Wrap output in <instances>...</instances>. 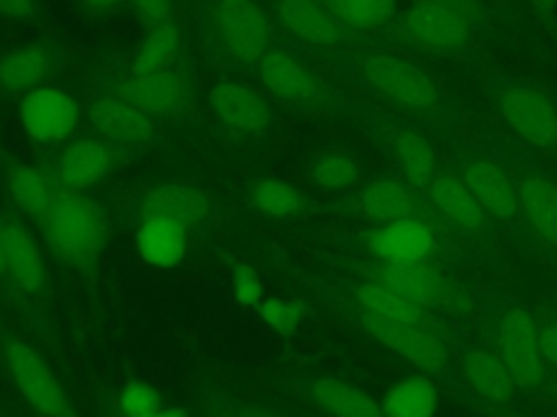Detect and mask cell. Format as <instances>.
Segmentation results:
<instances>
[{"label": "cell", "instance_id": "obj_44", "mask_svg": "<svg viewBox=\"0 0 557 417\" xmlns=\"http://www.w3.org/2000/svg\"><path fill=\"white\" fill-rule=\"evenodd\" d=\"M87 7H91V9H111V7H115V4H120L122 0H83Z\"/></svg>", "mask_w": 557, "mask_h": 417}, {"label": "cell", "instance_id": "obj_22", "mask_svg": "<svg viewBox=\"0 0 557 417\" xmlns=\"http://www.w3.org/2000/svg\"><path fill=\"white\" fill-rule=\"evenodd\" d=\"M50 72V56L37 43H22L0 56V87L13 93H28L41 87Z\"/></svg>", "mask_w": 557, "mask_h": 417}, {"label": "cell", "instance_id": "obj_38", "mask_svg": "<svg viewBox=\"0 0 557 417\" xmlns=\"http://www.w3.org/2000/svg\"><path fill=\"white\" fill-rule=\"evenodd\" d=\"M233 291L239 304L259 306L263 302V285L257 271L248 265H239L233 271Z\"/></svg>", "mask_w": 557, "mask_h": 417}, {"label": "cell", "instance_id": "obj_2", "mask_svg": "<svg viewBox=\"0 0 557 417\" xmlns=\"http://www.w3.org/2000/svg\"><path fill=\"white\" fill-rule=\"evenodd\" d=\"M4 365L22 397L44 417H72L67 395L46 358L26 341L4 348Z\"/></svg>", "mask_w": 557, "mask_h": 417}, {"label": "cell", "instance_id": "obj_14", "mask_svg": "<svg viewBox=\"0 0 557 417\" xmlns=\"http://www.w3.org/2000/svg\"><path fill=\"white\" fill-rule=\"evenodd\" d=\"M91 128L115 143H146L154 135L150 115L131 106L120 98H98L87 106Z\"/></svg>", "mask_w": 557, "mask_h": 417}, {"label": "cell", "instance_id": "obj_20", "mask_svg": "<svg viewBox=\"0 0 557 417\" xmlns=\"http://www.w3.org/2000/svg\"><path fill=\"white\" fill-rule=\"evenodd\" d=\"M144 215H165L181 222L187 230L202 226L211 215V204L207 195L189 185L165 182L146 193L141 202Z\"/></svg>", "mask_w": 557, "mask_h": 417}, {"label": "cell", "instance_id": "obj_4", "mask_svg": "<svg viewBox=\"0 0 557 417\" xmlns=\"http://www.w3.org/2000/svg\"><path fill=\"white\" fill-rule=\"evenodd\" d=\"M22 130L37 143L67 139L78 126V106L70 93L57 87H37L22 96L17 106Z\"/></svg>", "mask_w": 557, "mask_h": 417}, {"label": "cell", "instance_id": "obj_41", "mask_svg": "<svg viewBox=\"0 0 557 417\" xmlns=\"http://www.w3.org/2000/svg\"><path fill=\"white\" fill-rule=\"evenodd\" d=\"M540 348H542V356L557 367V321L548 324L542 334H540Z\"/></svg>", "mask_w": 557, "mask_h": 417}, {"label": "cell", "instance_id": "obj_18", "mask_svg": "<svg viewBox=\"0 0 557 417\" xmlns=\"http://www.w3.org/2000/svg\"><path fill=\"white\" fill-rule=\"evenodd\" d=\"M463 182L481 204V208L498 219H511L518 208V189L494 163L474 159L463 165Z\"/></svg>", "mask_w": 557, "mask_h": 417}, {"label": "cell", "instance_id": "obj_3", "mask_svg": "<svg viewBox=\"0 0 557 417\" xmlns=\"http://www.w3.org/2000/svg\"><path fill=\"white\" fill-rule=\"evenodd\" d=\"M361 324L372 337L424 371H440L448 365L446 343L424 324L387 319L368 311L361 313Z\"/></svg>", "mask_w": 557, "mask_h": 417}, {"label": "cell", "instance_id": "obj_27", "mask_svg": "<svg viewBox=\"0 0 557 417\" xmlns=\"http://www.w3.org/2000/svg\"><path fill=\"white\" fill-rule=\"evenodd\" d=\"M355 298L361 304L363 311L398 319V321H411V324H426V308L418 302L409 300L407 295L398 293L396 289L379 282V280H366L359 282L355 289Z\"/></svg>", "mask_w": 557, "mask_h": 417}, {"label": "cell", "instance_id": "obj_15", "mask_svg": "<svg viewBox=\"0 0 557 417\" xmlns=\"http://www.w3.org/2000/svg\"><path fill=\"white\" fill-rule=\"evenodd\" d=\"M209 102L215 117L224 126L239 132L263 130L272 117L265 100L259 93L233 80L218 83L209 93Z\"/></svg>", "mask_w": 557, "mask_h": 417}, {"label": "cell", "instance_id": "obj_30", "mask_svg": "<svg viewBox=\"0 0 557 417\" xmlns=\"http://www.w3.org/2000/svg\"><path fill=\"white\" fill-rule=\"evenodd\" d=\"M437 406V389L420 376L396 382L383 397L385 417H433Z\"/></svg>", "mask_w": 557, "mask_h": 417}, {"label": "cell", "instance_id": "obj_7", "mask_svg": "<svg viewBox=\"0 0 557 417\" xmlns=\"http://www.w3.org/2000/svg\"><path fill=\"white\" fill-rule=\"evenodd\" d=\"M363 76L374 89L411 109H429L437 102L435 83L420 67L398 56H370L363 63Z\"/></svg>", "mask_w": 557, "mask_h": 417}, {"label": "cell", "instance_id": "obj_40", "mask_svg": "<svg viewBox=\"0 0 557 417\" xmlns=\"http://www.w3.org/2000/svg\"><path fill=\"white\" fill-rule=\"evenodd\" d=\"M35 13V0H0V15L28 20Z\"/></svg>", "mask_w": 557, "mask_h": 417}, {"label": "cell", "instance_id": "obj_42", "mask_svg": "<svg viewBox=\"0 0 557 417\" xmlns=\"http://www.w3.org/2000/svg\"><path fill=\"white\" fill-rule=\"evenodd\" d=\"M422 2H435V4H442V7L450 9L453 13L461 15L463 20L472 22V4H470V0H422Z\"/></svg>", "mask_w": 557, "mask_h": 417}, {"label": "cell", "instance_id": "obj_37", "mask_svg": "<svg viewBox=\"0 0 557 417\" xmlns=\"http://www.w3.org/2000/svg\"><path fill=\"white\" fill-rule=\"evenodd\" d=\"M159 408V393L146 380H131L120 393V410L124 417H148Z\"/></svg>", "mask_w": 557, "mask_h": 417}, {"label": "cell", "instance_id": "obj_31", "mask_svg": "<svg viewBox=\"0 0 557 417\" xmlns=\"http://www.w3.org/2000/svg\"><path fill=\"white\" fill-rule=\"evenodd\" d=\"M392 152L405 172V178L416 187L429 189L437 169V159L431 143L413 130H398L392 137Z\"/></svg>", "mask_w": 557, "mask_h": 417}, {"label": "cell", "instance_id": "obj_43", "mask_svg": "<svg viewBox=\"0 0 557 417\" xmlns=\"http://www.w3.org/2000/svg\"><path fill=\"white\" fill-rule=\"evenodd\" d=\"M148 417H187V410H183V408H159Z\"/></svg>", "mask_w": 557, "mask_h": 417}, {"label": "cell", "instance_id": "obj_25", "mask_svg": "<svg viewBox=\"0 0 557 417\" xmlns=\"http://www.w3.org/2000/svg\"><path fill=\"white\" fill-rule=\"evenodd\" d=\"M461 374L468 380V384L485 400L505 402L511 397L516 389V382L507 371L505 363L500 361V356L485 350L468 352L461 361Z\"/></svg>", "mask_w": 557, "mask_h": 417}, {"label": "cell", "instance_id": "obj_16", "mask_svg": "<svg viewBox=\"0 0 557 417\" xmlns=\"http://www.w3.org/2000/svg\"><path fill=\"white\" fill-rule=\"evenodd\" d=\"M113 154L107 143L98 139H76L67 143L59 156L57 174L67 191H85L96 187L111 169Z\"/></svg>", "mask_w": 557, "mask_h": 417}, {"label": "cell", "instance_id": "obj_1", "mask_svg": "<svg viewBox=\"0 0 557 417\" xmlns=\"http://www.w3.org/2000/svg\"><path fill=\"white\" fill-rule=\"evenodd\" d=\"M37 222L59 263L72 269H89L100 261L107 228L98 206L89 198L76 191H59Z\"/></svg>", "mask_w": 557, "mask_h": 417}, {"label": "cell", "instance_id": "obj_9", "mask_svg": "<svg viewBox=\"0 0 557 417\" xmlns=\"http://www.w3.org/2000/svg\"><path fill=\"white\" fill-rule=\"evenodd\" d=\"M470 24L472 22L463 20L450 9L422 0L409 7L403 15V26L407 35L420 46L440 52H453L463 48L470 37Z\"/></svg>", "mask_w": 557, "mask_h": 417}, {"label": "cell", "instance_id": "obj_46", "mask_svg": "<svg viewBox=\"0 0 557 417\" xmlns=\"http://www.w3.org/2000/svg\"><path fill=\"white\" fill-rule=\"evenodd\" d=\"M540 7H550V4H555V0H535Z\"/></svg>", "mask_w": 557, "mask_h": 417}, {"label": "cell", "instance_id": "obj_33", "mask_svg": "<svg viewBox=\"0 0 557 417\" xmlns=\"http://www.w3.org/2000/svg\"><path fill=\"white\" fill-rule=\"evenodd\" d=\"M248 200L259 213L270 217H289L305 206L298 189L274 176L255 178L248 187Z\"/></svg>", "mask_w": 557, "mask_h": 417}, {"label": "cell", "instance_id": "obj_23", "mask_svg": "<svg viewBox=\"0 0 557 417\" xmlns=\"http://www.w3.org/2000/svg\"><path fill=\"white\" fill-rule=\"evenodd\" d=\"M309 393L313 402L329 413L331 417H383V406H379L361 389L337 380V378H318L311 382Z\"/></svg>", "mask_w": 557, "mask_h": 417}, {"label": "cell", "instance_id": "obj_10", "mask_svg": "<svg viewBox=\"0 0 557 417\" xmlns=\"http://www.w3.org/2000/svg\"><path fill=\"white\" fill-rule=\"evenodd\" d=\"M4 267L24 291L39 295L48 287V269L37 239L13 217H4Z\"/></svg>", "mask_w": 557, "mask_h": 417}, {"label": "cell", "instance_id": "obj_17", "mask_svg": "<svg viewBox=\"0 0 557 417\" xmlns=\"http://www.w3.org/2000/svg\"><path fill=\"white\" fill-rule=\"evenodd\" d=\"M135 245L150 267L172 269L185 258L187 228L165 215H144L135 232Z\"/></svg>", "mask_w": 557, "mask_h": 417}, {"label": "cell", "instance_id": "obj_35", "mask_svg": "<svg viewBox=\"0 0 557 417\" xmlns=\"http://www.w3.org/2000/svg\"><path fill=\"white\" fill-rule=\"evenodd\" d=\"M311 176L320 187L348 189L359 180L361 169L355 159H350L346 154L331 152V154H322L313 161Z\"/></svg>", "mask_w": 557, "mask_h": 417}, {"label": "cell", "instance_id": "obj_32", "mask_svg": "<svg viewBox=\"0 0 557 417\" xmlns=\"http://www.w3.org/2000/svg\"><path fill=\"white\" fill-rule=\"evenodd\" d=\"M178 43H181V35H178L176 24H172L170 20L157 24L152 28V33L141 41L135 56L131 59L128 74L137 76V74L165 70L170 65V61L174 59Z\"/></svg>", "mask_w": 557, "mask_h": 417}, {"label": "cell", "instance_id": "obj_34", "mask_svg": "<svg viewBox=\"0 0 557 417\" xmlns=\"http://www.w3.org/2000/svg\"><path fill=\"white\" fill-rule=\"evenodd\" d=\"M331 13L350 28L374 30L396 13V0H326Z\"/></svg>", "mask_w": 557, "mask_h": 417}, {"label": "cell", "instance_id": "obj_5", "mask_svg": "<svg viewBox=\"0 0 557 417\" xmlns=\"http://www.w3.org/2000/svg\"><path fill=\"white\" fill-rule=\"evenodd\" d=\"M498 356L516 387L531 389L542 380V348L535 321L524 308H509L498 326Z\"/></svg>", "mask_w": 557, "mask_h": 417}, {"label": "cell", "instance_id": "obj_26", "mask_svg": "<svg viewBox=\"0 0 557 417\" xmlns=\"http://www.w3.org/2000/svg\"><path fill=\"white\" fill-rule=\"evenodd\" d=\"M429 193L433 204L459 228L476 230L483 226L485 211L466 187V182L450 176H435L429 185Z\"/></svg>", "mask_w": 557, "mask_h": 417}, {"label": "cell", "instance_id": "obj_12", "mask_svg": "<svg viewBox=\"0 0 557 417\" xmlns=\"http://www.w3.org/2000/svg\"><path fill=\"white\" fill-rule=\"evenodd\" d=\"M435 239L431 228L418 217L387 222L370 237V248L381 263H418L433 250Z\"/></svg>", "mask_w": 557, "mask_h": 417}, {"label": "cell", "instance_id": "obj_11", "mask_svg": "<svg viewBox=\"0 0 557 417\" xmlns=\"http://www.w3.org/2000/svg\"><path fill=\"white\" fill-rule=\"evenodd\" d=\"M117 96L146 115H163L181 106L187 96V83L170 70H159L126 78L117 87Z\"/></svg>", "mask_w": 557, "mask_h": 417}, {"label": "cell", "instance_id": "obj_21", "mask_svg": "<svg viewBox=\"0 0 557 417\" xmlns=\"http://www.w3.org/2000/svg\"><path fill=\"white\" fill-rule=\"evenodd\" d=\"M259 80L281 100L287 102H311L318 98V85L313 76L289 54L270 50L257 63Z\"/></svg>", "mask_w": 557, "mask_h": 417}, {"label": "cell", "instance_id": "obj_29", "mask_svg": "<svg viewBox=\"0 0 557 417\" xmlns=\"http://www.w3.org/2000/svg\"><path fill=\"white\" fill-rule=\"evenodd\" d=\"M361 211L376 222H396L403 217H413L416 202L411 193L396 180L379 178L366 185L359 195Z\"/></svg>", "mask_w": 557, "mask_h": 417}, {"label": "cell", "instance_id": "obj_36", "mask_svg": "<svg viewBox=\"0 0 557 417\" xmlns=\"http://www.w3.org/2000/svg\"><path fill=\"white\" fill-rule=\"evenodd\" d=\"M305 311L292 302V300H283V298H263V302L259 304V317L265 326H270L272 330H276L283 337L294 334V330L300 326Z\"/></svg>", "mask_w": 557, "mask_h": 417}, {"label": "cell", "instance_id": "obj_39", "mask_svg": "<svg viewBox=\"0 0 557 417\" xmlns=\"http://www.w3.org/2000/svg\"><path fill=\"white\" fill-rule=\"evenodd\" d=\"M137 13L154 24L168 22L170 11H172V0H131Z\"/></svg>", "mask_w": 557, "mask_h": 417}, {"label": "cell", "instance_id": "obj_6", "mask_svg": "<svg viewBox=\"0 0 557 417\" xmlns=\"http://www.w3.org/2000/svg\"><path fill=\"white\" fill-rule=\"evenodd\" d=\"M218 28L237 61L259 63L270 52V24L252 0H220Z\"/></svg>", "mask_w": 557, "mask_h": 417}, {"label": "cell", "instance_id": "obj_8", "mask_svg": "<svg viewBox=\"0 0 557 417\" xmlns=\"http://www.w3.org/2000/svg\"><path fill=\"white\" fill-rule=\"evenodd\" d=\"M503 119L531 146L550 150L557 146V111L533 89H509L500 96Z\"/></svg>", "mask_w": 557, "mask_h": 417}, {"label": "cell", "instance_id": "obj_28", "mask_svg": "<svg viewBox=\"0 0 557 417\" xmlns=\"http://www.w3.org/2000/svg\"><path fill=\"white\" fill-rule=\"evenodd\" d=\"M7 185L17 208L35 219L46 213V208L59 193L37 167L24 163H15L9 167Z\"/></svg>", "mask_w": 557, "mask_h": 417}, {"label": "cell", "instance_id": "obj_24", "mask_svg": "<svg viewBox=\"0 0 557 417\" xmlns=\"http://www.w3.org/2000/svg\"><path fill=\"white\" fill-rule=\"evenodd\" d=\"M518 200L537 237L557 245V185L542 176H527L518 185Z\"/></svg>", "mask_w": 557, "mask_h": 417}, {"label": "cell", "instance_id": "obj_13", "mask_svg": "<svg viewBox=\"0 0 557 417\" xmlns=\"http://www.w3.org/2000/svg\"><path fill=\"white\" fill-rule=\"evenodd\" d=\"M278 22L296 39L318 48H335L344 39V24L318 0H281Z\"/></svg>", "mask_w": 557, "mask_h": 417}, {"label": "cell", "instance_id": "obj_19", "mask_svg": "<svg viewBox=\"0 0 557 417\" xmlns=\"http://www.w3.org/2000/svg\"><path fill=\"white\" fill-rule=\"evenodd\" d=\"M374 280L396 289L398 293L407 295L409 300L418 302L420 306H440L448 298V282L440 271L433 267L424 265L422 261L418 263H381L374 269Z\"/></svg>", "mask_w": 557, "mask_h": 417}, {"label": "cell", "instance_id": "obj_45", "mask_svg": "<svg viewBox=\"0 0 557 417\" xmlns=\"http://www.w3.org/2000/svg\"><path fill=\"white\" fill-rule=\"evenodd\" d=\"M4 217H0V274H4Z\"/></svg>", "mask_w": 557, "mask_h": 417}]
</instances>
